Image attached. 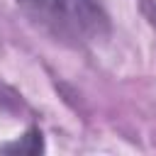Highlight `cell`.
Wrapping results in <instances>:
<instances>
[{"label":"cell","instance_id":"cell-1","mask_svg":"<svg viewBox=\"0 0 156 156\" xmlns=\"http://www.w3.org/2000/svg\"><path fill=\"white\" fill-rule=\"evenodd\" d=\"M20 7L49 34L68 44H93L110 32V20L98 0H17Z\"/></svg>","mask_w":156,"mask_h":156}]
</instances>
